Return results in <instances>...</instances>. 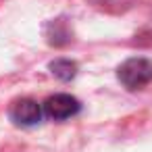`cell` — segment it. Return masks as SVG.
Here are the masks:
<instances>
[{"mask_svg": "<svg viewBox=\"0 0 152 152\" xmlns=\"http://www.w3.org/2000/svg\"><path fill=\"white\" fill-rule=\"evenodd\" d=\"M119 81L127 90H140L152 81V61L129 58L119 67Z\"/></svg>", "mask_w": 152, "mask_h": 152, "instance_id": "cell-1", "label": "cell"}, {"mask_svg": "<svg viewBox=\"0 0 152 152\" xmlns=\"http://www.w3.org/2000/svg\"><path fill=\"white\" fill-rule=\"evenodd\" d=\"M79 113V102L69 96V94H56L50 96L44 104H42V115H46L48 119L61 121V119H69L73 115Z\"/></svg>", "mask_w": 152, "mask_h": 152, "instance_id": "cell-2", "label": "cell"}, {"mask_svg": "<svg viewBox=\"0 0 152 152\" xmlns=\"http://www.w3.org/2000/svg\"><path fill=\"white\" fill-rule=\"evenodd\" d=\"M11 119L17 125H36L42 119V106L29 98L17 100L11 106Z\"/></svg>", "mask_w": 152, "mask_h": 152, "instance_id": "cell-3", "label": "cell"}, {"mask_svg": "<svg viewBox=\"0 0 152 152\" xmlns=\"http://www.w3.org/2000/svg\"><path fill=\"white\" fill-rule=\"evenodd\" d=\"M50 69H52V73H54L56 77H61V79H71V77L75 75V65H73L71 61H54V63L50 65Z\"/></svg>", "mask_w": 152, "mask_h": 152, "instance_id": "cell-4", "label": "cell"}]
</instances>
